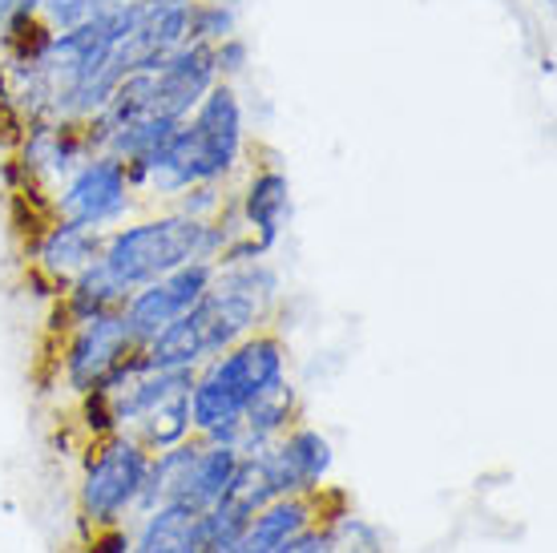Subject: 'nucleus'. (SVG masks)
Segmentation results:
<instances>
[{
	"mask_svg": "<svg viewBox=\"0 0 557 553\" xmlns=\"http://www.w3.org/2000/svg\"><path fill=\"white\" fill-rule=\"evenodd\" d=\"M278 307V275L275 267L255 263L214 267L207 295L198 299L182 319H174L166 332H158L138 356L146 368H186L198 372L219 352L238 344L243 335L259 332L275 319Z\"/></svg>",
	"mask_w": 557,
	"mask_h": 553,
	"instance_id": "obj_1",
	"label": "nucleus"
},
{
	"mask_svg": "<svg viewBox=\"0 0 557 553\" xmlns=\"http://www.w3.org/2000/svg\"><path fill=\"white\" fill-rule=\"evenodd\" d=\"M247 158L251 142L243 122V101L231 82H214L190 110V118L178 122V130L150 158L129 167V182L141 198L174 202L198 182H231L247 167Z\"/></svg>",
	"mask_w": 557,
	"mask_h": 553,
	"instance_id": "obj_2",
	"label": "nucleus"
},
{
	"mask_svg": "<svg viewBox=\"0 0 557 553\" xmlns=\"http://www.w3.org/2000/svg\"><path fill=\"white\" fill-rule=\"evenodd\" d=\"M238 235H243V222H238L235 194H231L226 210L214 222L186 219L178 210H162V214L138 219L129 222V226H113V231H106L98 267L106 271L113 287L129 299V291L146 287V283H153V279L174 271V267H219L226 243Z\"/></svg>",
	"mask_w": 557,
	"mask_h": 553,
	"instance_id": "obj_3",
	"label": "nucleus"
},
{
	"mask_svg": "<svg viewBox=\"0 0 557 553\" xmlns=\"http://www.w3.org/2000/svg\"><path fill=\"white\" fill-rule=\"evenodd\" d=\"M287 344L283 335L267 323L259 332L243 335L238 344L219 352L195 372L190 384V420H195V437L207 441H226L238 416L247 413L263 392L278 388L287 380Z\"/></svg>",
	"mask_w": 557,
	"mask_h": 553,
	"instance_id": "obj_4",
	"label": "nucleus"
},
{
	"mask_svg": "<svg viewBox=\"0 0 557 553\" xmlns=\"http://www.w3.org/2000/svg\"><path fill=\"white\" fill-rule=\"evenodd\" d=\"M150 457V448H141L129 432H110L89 444L82 484H77V513L85 526H126V517L138 513Z\"/></svg>",
	"mask_w": 557,
	"mask_h": 553,
	"instance_id": "obj_5",
	"label": "nucleus"
},
{
	"mask_svg": "<svg viewBox=\"0 0 557 553\" xmlns=\"http://www.w3.org/2000/svg\"><path fill=\"white\" fill-rule=\"evenodd\" d=\"M49 207H53V219L77 222V226L106 235V231L126 222L129 210L138 207V194H134L126 162L101 150L94 158H85L82 167L57 186Z\"/></svg>",
	"mask_w": 557,
	"mask_h": 553,
	"instance_id": "obj_6",
	"label": "nucleus"
},
{
	"mask_svg": "<svg viewBox=\"0 0 557 553\" xmlns=\"http://www.w3.org/2000/svg\"><path fill=\"white\" fill-rule=\"evenodd\" d=\"M138 352L134 335L126 328L122 307L89 316L82 323L65 328V347H61V380L73 396H85L98 384H106L122 364Z\"/></svg>",
	"mask_w": 557,
	"mask_h": 553,
	"instance_id": "obj_7",
	"label": "nucleus"
},
{
	"mask_svg": "<svg viewBox=\"0 0 557 553\" xmlns=\"http://www.w3.org/2000/svg\"><path fill=\"white\" fill-rule=\"evenodd\" d=\"M210 279H214V263H186L158 275L146 287L129 291V299L122 304V316H126L134 344L146 347L158 332H166L174 319L186 316L207 295Z\"/></svg>",
	"mask_w": 557,
	"mask_h": 553,
	"instance_id": "obj_8",
	"label": "nucleus"
},
{
	"mask_svg": "<svg viewBox=\"0 0 557 553\" xmlns=\"http://www.w3.org/2000/svg\"><path fill=\"white\" fill-rule=\"evenodd\" d=\"M332 441L311 425H292L259 453V469L275 497H311L332 477Z\"/></svg>",
	"mask_w": 557,
	"mask_h": 553,
	"instance_id": "obj_9",
	"label": "nucleus"
},
{
	"mask_svg": "<svg viewBox=\"0 0 557 553\" xmlns=\"http://www.w3.org/2000/svg\"><path fill=\"white\" fill-rule=\"evenodd\" d=\"M243 170H247V179L235 191L243 238H251L263 255H271V247L283 238L287 219H292V182H287V170L278 167L275 158L271 162H247Z\"/></svg>",
	"mask_w": 557,
	"mask_h": 553,
	"instance_id": "obj_10",
	"label": "nucleus"
},
{
	"mask_svg": "<svg viewBox=\"0 0 557 553\" xmlns=\"http://www.w3.org/2000/svg\"><path fill=\"white\" fill-rule=\"evenodd\" d=\"M101 243H106L101 231H89V226H77V222L53 219L41 235L28 243V259H33L28 279L45 283L49 295L57 299V295L70 287L82 271H89V267L98 263Z\"/></svg>",
	"mask_w": 557,
	"mask_h": 553,
	"instance_id": "obj_11",
	"label": "nucleus"
},
{
	"mask_svg": "<svg viewBox=\"0 0 557 553\" xmlns=\"http://www.w3.org/2000/svg\"><path fill=\"white\" fill-rule=\"evenodd\" d=\"M320 517H323V489L311 493V497H275L267 501L263 509L243 526V533L219 553H283L304 529L320 526Z\"/></svg>",
	"mask_w": 557,
	"mask_h": 553,
	"instance_id": "obj_12",
	"label": "nucleus"
},
{
	"mask_svg": "<svg viewBox=\"0 0 557 553\" xmlns=\"http://www.w3.org/2000/svg\"><path fill=\"white\" fill-rule=\"evenodd\" d=\"M292 425H299V396H295L292 380H283L278 388L263 392L255 404H247V413L238 416L226 444L235 448L238 457H259L267 444L278 441Z\"/></svg>",
	"mask_w": 557,
	"mask_h": 553,
	"instance_id": "obj_13",
	"label": "nucleus"
},
{
	"mask_svg": "<svg viewBox=\"0 0 557 553\" xmlns=\"http://www.w3.org/2000/svg\"><path fill=\"white\" fill-rule=\"evenodd\" d=\"M129 553H207L202 513L190 505H158L141 513L138 533H129Z\"/></svg>",
	"mask_w": 557,
	"mask_h": 553,
	"instance_id": "obj_14",
	"label": "nucleus"
},
{
	"mask_svg": "<svg viewBox=\"0 0 557 553\" xmlns=\"http://www.w3.org/2000/svg\"><path fill=\"white\" fill-rule=\"evenodd\" d=\"M129 437H134L141 448H150V453H162V448H174V444L190 441V437H195V420H190V388H182V392H174V396L153 404L150 413L129 429Z\"/></svg>",
	"mask_w": 557,
	"mask_h": 553,
	"instance_id": "obj_15",
	"label": "nucleus"
},
{
	"mask_svg": "<svg viewBox=\"0 0 557 553\" xmlns=\"http://www.w3.org/2000/svg\"><path fill=\"white\" fill-rule=\"evenodd\" d=\"M231 33H238L231 4H223V0H190V41L219 45Z\"/></svg>",
	"mask_w": 557,
	"mask_h": 553,
	"instance_id": "obj_16",
	"label": "nucleus"
},
{
	"mask_svg": "<svg viewBox=\"0 0 557 553\" xmlns=\"http://www.w3.org/2000/svg\"><path fill=\"white\" fill-rule=\"evenodd\" d=\"M332 545L335 553H384V541L368 521L351 517V513H339L332 521Z\"/></svg>",
	"mask_w": 557,
	"mask_h": 553,
	"instance_id": "obj_17",
	"label": "nucleus"
},
{
	"mask_svg": "<svg viewBox=\"0 0 557 553\" xmlns=\"http://www.w3.org/2000/svg\"><path fill=\"white\" fill-rule=\"evenodd\" d=\"M106 9V0H41V21L53 33H65V28H77L85 21H94V16Z\"/></svg>",
	"mask_w": 557,
	"mask_h": 553,
	"instance_id": "obj_18",
	"label": "nucleus"
},
{
	"mask_svg": "<svg viewBox=\"0 0 557 553\" xmlns=\"http://www.w3.org/2000/svg\"><path fill=\"white\" fill-rule=\"evenodd\" d=\"M247 61H251V49H247V41H243L238 33H231V37H223V41L214 45V65H219V82H231V85H235L238 73L247 70Z\"/></svg>",
	"mask_w": 557,
	"mask_h": 553,
	"instance_id": "obj_19",
	"label": "nucleus"
},
{
	"mask_svg": "<svg viewBox=\"0 0 557 553\" xmlns=\"http://www.w3.org/2000/svg\"><path fill=\"white\" fill-rule=\"evenodd\" d=\"M283 553H335V545H332V526H311V529H304L299 538L287 545Z\"/></svg>",
	"mask_w": 557,
	"mask_h": 553,
	"instance_id": "obj_20",
	"label": "nucleus"
},
{
	"mask_svg": "<svg viewBox=\"0 0 557 553\" xmlns=\"http://www.w3.org/2000/svg\"><path fill=\"white\" fill-rule=\"evenodd\" d=\"M37 9H41V0H0V25H9L13 16L37 13Z\"/></svg>",
	"mask_w": 557,
	"mask_h": 553,
	"instance_id": "obj_21",
	"label": "nucleus"
},
{
	"mask_svg": "<svg viewBox=\"0 0 557 553\" xmlns=\"http://www.w3.org/2000/svg\"><path fill=\"white\" fill-rule=\"evenodd\" d=\"M153 4H190V0H153Z\"/></svg>",
	"mask_w": 557,
	"mask_h": 553,
	"instance_id": "obj_22",
	"label": "nucleus"
},
{
	"mask_svg": "<svg viewBox=\"0 0 557 553\" xmlns=\"http://www.w3.org/2000/svg\"><path fill=\"white\" fill-rule=\"evenodd\" d=\"M554 4H557V0H545V9H554Z\"/></svg>",
	"mask_w": 557,
	"mask_h": 553,
	"instance_id": "obj_23",
	"label": "nucleus"
}]
</instances>
